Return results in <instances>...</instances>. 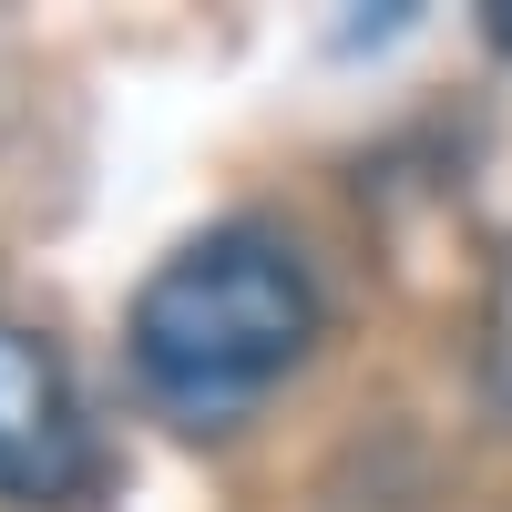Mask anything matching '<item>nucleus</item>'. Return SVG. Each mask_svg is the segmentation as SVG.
<instances>
[{"label":"nucleus","instance_id":"nucleus-1","mask_svg":"<svg viewBox=\"0 0 512 512\" xmlns=\"http://www.w3.org/2000/svg\"><path fill=\"white\" fill-rule=\"evenodd\" d=\"M318 277L277 226H205L134 287L123 349L175 420H236L308 359Z\"/></svg>","mask_w":512,"mask_h":512},{"label":"nucleus","instance_id":"nucleus-2","mask_svg":"<svg viewBox=\"0 0 512 512\" xmlns=\"http://www.w3.org/2000/svg\"><path fill=\"white\" fill-rule=\"evenodd\" d=\"M103 482V441L82 410L62 349L21 318H0V502L21 512H62Z\"/></svg>","mask_w":512,"mask_h":512},{"label":"nucleus","instance_id":"nucleus-3","mask_svg":"<svg viewBox=\"0 0 512 512\" xmlns=\"http://www.w3.org/2000/svg\"><path fill=\"white\" fill-rule=\"evenodd\" d=\"M482 390L512 410V246L492 256V287H482Z\"/></svg>","mask_w":512,"mask_h":512},{"label":"nucleus","instance_id":"nucleus-4","mask_svg":"<svg viewBox=\"0 0 512 512\" xmlns=\"http://www.w3.org/2000/svg\"><path fill=\"white\" fill-rule=\"evenodd\" d=\"M492 41H502V52H512V0H502V11H492Z\"/></svg>","mask_w":512,"mask_h":512}]
</instances>
